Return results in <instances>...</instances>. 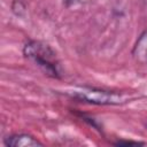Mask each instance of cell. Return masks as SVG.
I'll use <instances>...</instances> for the list:
<instances>
[{"mask_svg": "<svg viewBox=\"0 0 147 147\" xmlns=\"http://www.w3.org/2000/svg\"><path fill=\"white\" fill-rule=\"evenodd\" d=\"M25 59L37 65L46 76L52 78H61L60 64L55 52L52 47L40 40H29L23 47Z\"/></svg>", "mask_w": 147, "mask_h": 147, "instance_id": "1", "label": "cell"}, {"mask_svg": "<svg viewBox=\"0 0 147 147\" xmlns=\"http://www.w3.org/2000/svg\"><path fill=\"white\" fill-rule=\"evenodd\" d=\"M65 94L82 102H87L98 106H117L126 102L127 100V98L122 93L87 86L76 87L74 90L67 91Z\"/></svg>", "mask_w": 147, "mask_h": 147, "instance_id": "2", "label": "cell"}, {"mask_svg": "<svg viewBox=\"0 0 147 147\" xmlns=\"http://www.w3.org/2000/svg\"><path fill=\"white\" fill-rule=\"evenodd\" d=\"M3 144L7 147H37V146L44 145L37 138H34L28 133L11 134L5 139Z\"/></svg>", "mask_w": 147, "mask_h": 147, "instance_id": "3", "label": "cell"}, {"mask_svg": "<svg viewBox=\"0 0 147 147\" xmlns=\"http://www.w3.org/2000/svg\"><path fill=\"white\" fill-rule=\"evenodd\" d=\"M131 54L137 63L141 65L147 64V29H145L139 34L138 39L134 42Z\"/></svg>", "mask_w": 147, "mask_h": 147, "instance_id": "4", "label": "cell"}, {"mask_svg": "<svg viewBox=\"0 0 147 147\" xmlns=\"http://www.w3.org/2000/svg\"><path fill=\"white\" fill-rule=\"evenodd\" d=\"M11 10L16 16H23L25 13V6L21 0H14L11 3Z\"/></svg>", "mask_w": 147, "mask_h": 147, "instance_id": "5", "label": "cell"}, {"mask_svg": "<svg viewBox=\"0 0 147 147\" xmlns=\"http://www.w3.org/2000/svg\"><path fill=\"white\" fill-rule=\"evenodd\" d=\"M142 144L144 142H140V141H131V140H129V141H122V140H119V141L115 142L116 146H121V145H142Z\"/></svg>", "mask_w": 147, "mask_h": 147, "instance_id": "6", "label": "cell"}, {"mask_svg": "<svg viewBox=\"0 0 147 147\" xmlns=\"http://www.w3.org/2000/svg\"><path fill=\"white\" fill-rule=\"evenodd\" d=\"M76 1H78V0H63V5H64L65 7H70V6L74 5Z\"/></svg>", "mask_w": 147, "mask_h": 147, "instance_id": "7", "label": "cell"}]
</instances>
